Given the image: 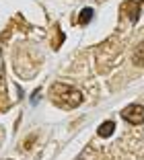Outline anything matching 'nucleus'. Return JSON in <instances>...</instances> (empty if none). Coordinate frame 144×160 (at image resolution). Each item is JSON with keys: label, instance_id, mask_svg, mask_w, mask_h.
I'll list each match as a JSON object with an SVG mask.
<instances>
[{"label": "nucleus", "instance_id": "obj_1", "mask_svg": "<svg viewBox=\"0 0 144 160\" xmlns=\"http://www.w3.org/2000/svg\"><path fill=\"white\" fill-rule=\"evenodd\" d=\"M50 97H51V101L62 109H76L83 103V94L76 88H72V86H68V84H62V82L51 86Z\"/></svg>", "mask_w": 144, "mask_h": 160}, {"label": "nucleus", "instance_id": "obj_2", "mask_svg": "<svg viewBox=\"0 0 144 160\" xmlns=\"http://www.w3.org/2000/svg\"><path fill=\"white\" fill-rule=\"evenodd\" d=\"M121 117L132 125H140V123H144V107L142 105H128L121 111Z\"/></svg>", "mask_w": 144, "mask_h": 160}, {"label": "nucleus", "instance_id": "obj_3", "mask_svg": "<svg viewBox=\"0 0 144 160\" xmlns=\"http://www.w3.org/2000/svg\"><path fill=\"white\" fill-rule=\"evenodd\" d=\"M140 2H142V0H130V2H125V4L121 6V8H124V12H130V21H138Z\"/></svg>", "mask_w": 144, "mask_h": 160}, {"label": "nucleus", "instance_id": "obj_4", "mask_svg": "<svg viewBox=\"0 0 144 160\" xmlns=\"http://www.w3.org/2000/svg\"><path fill=\"white\" fill-rule=\"evenodd\" d=\"M113 129H115V123L113 121H103L101 125H99V129H97V133L101 138H109L113 133Z\"/></svg>", "mask_w": 144, "mask_h": 160}, {"label": "nucleus", "instance_id": "obj_5", "mask_svg": "<svg viewBox=\"0 0 144 160\" xmlns=\"http://www.w3.org/2000/svg\"><path fill=\"white\" fill-rule=\"evenodd\" d=\"M134 64L144 66V43H140V45L136 47V52H134Z\"/></svg>", "mask_w": 144, "mask_h": 160}, {"label": "nucleus", "instance_id": "obj_6", "mask_svg": "<svg viewBox=\"0 0 144 160\" xmlns=\"http://www.w3.org/2000/svg\"><path fill=\"white\" fill-rule=\"evenodd\" d=\"M93 8H83V12H80V17H78V23L80 25H87L88 23V21H91V19H93Z\"/></svg>", "mask_w": 144, "mask_h": 160}]
</instances>
